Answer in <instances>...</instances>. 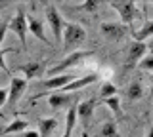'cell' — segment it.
Returning a JSON list of instances; mask_svg holds the SVG:
<instances>
[{"mask_svg": "<svg viewBox=\"0 0 153 137\" xmlns=\"http://www.w3.org/2000/svg\"><path fill=\"white\" fill-rule=\"evenodd\" d=\"M61 38H63V48L67 51H76L80 48V46L86 42V31L82 25H79V23H73V21H65L63 25V34H61Z\"/></svg>", "mask_w": 153, "mask_h": 137, "instance_id": "obj_1", "label": "cell"}, {"mask_svg": "<svg viewBox=\"0 0 153 137\" xmlns=\"http://www.w3.org/2000/svg\"><path fill=\"white\" fill-rule=\"evenodd\" d=\"M92 55H94V51H90V50H76V51H71V53L67 55V57L61 61V63H57L56 67L48 69V76H59V74L65 73L67 69L76 67L80 61H84L86 57H92Z\"/></svg>", "mask_w": 153, "mask_h": 137, "instance_id": "obj_2", "label": "cell"}, {"mask_svg": "<svg viewBox=\"0 0 153 137\" xmlns=\"http://www.w3.org/2000/svg\"><path fill=\"white\" fill-rule=\"evenodd\" d=\"M8 31H12L13 34L19 38V42H21V46H23V50L27 51V34H29V29H27V13L19 8L17 13L10 19V27H8Z\"/></svg>", "mask_w": 153, "mask_h": 137, "instance_id": "obj_3", "label": "cell"}, {"mask_svg": "<svg viewBox=\"0 0 153 137\" xmlns=\"http://www.w3.org/2000/svg\"><path fill=\"white\" fill-rule=\"evenodd\" d=\"M46 21L50 25V31L54 34V40L56 44H61V34H63V15L59 13V10L54 6V4H48L46 6Z\"/></svg>", "mask_w": 153, "mask_h": 137, "instance_id": "obj_4", "label": "cell"}, {"mask_svg": "<svg viewBox=\"0 0 153 137\" xmlns=\"http://www.w3.org/2000/svg\"><path fill=\"white\" fill-rule=\"evenodd\" d=\"M109 6L119 13V17H121V21H123L124 27H130L134 23V19L138 17L136 2H109Z\"/></svg>", "mask_w": 153, "mask_h": 137, "instance_id": "obj_5", "label": "cell"}, {"mask_svg": "<svg viewBox=\"0 0 153 137\" xmlns=\"http://www.w3.org/2000/svg\"><path fill=\"white\" fill-rule=\"evenodd\" d=\"M100 31H102L103 38L109 42H121L128 34V27H124L123 23H102Z\"/></svg>", "mask_w": 153, "mask_h": 137, "instance_id": "obj_6", "label": "cell"}, {"mask_svg": "<svg viewBox=\"0 0 153 137\" xmlns=\"http://www.w3.org/2000/svg\"><path fill=\"white\" fill-rule=\"evenodd\" d=\"M94 108H96V99H84L76 105V118L80 120L84 131H88L90 124H92V118H94Z\"/></svg>", "mask_w": 153, "mask_h": 137, "instance_id": "obj_7", "label": "cell"}, {"mask_svg": "<svg viewBox=\"0 0 153 137\" xmlns=\"http://www.w3.org/2000/svg\"><path fill=\"white\" fill-rule=\"evenodd\" d=\"M25 89H27V80L25 78L12 76V80H10V88H8V105L16 107V103L21 99Z\"/></svg>", "mask_w": 153, "mask_h": 137, "instance_id": "obj_8", "label": "cell"}, {"mask_svg": "<svg viewBox=\"0 0 153 137\" xmlns=\"http://www.w3.org/2000/svg\"><path fill=\"white\" fill-rule=\"evenodd\" d=\"M16 70H19V73L25 76V80H33V78L40 76V74L44 73L46 65L42 63L40 59H33V61H29V63H25V65H19Z\"/></svg>", "mask_w": 153, "mask_h": 137, "instance_id": "obj_9", "label": "cell"}, {"mask_svg": "<svg viewBox=\"0 0 153 137\" xmlns=\"http://www.w3.org/2000/svg\"><path fill=\"white\" fill-rule=\"evenodd\" d=\"M27 29L33 36H36V38L40 42H44L46 46L52 44V42L48 40L46 32H44V23H42V19H38L36 15H27Z\"/></svg>", "mask_w": 153, "mask_h": 137, "instance_id": "obj_10", "label": "cell"}, {"mask_svg": "<svg viewBox=\"0 0 153 137\" xmlns=\"http://www.w3.org/2000/svg\"><path fill=\"white\" fill-rule=\"evenodd\" d=\"M98 80H100V74H98V73H90V74H86V76L75 78L73 82H69L65 88H61L59 92H61V93H67V92H76V89H82V88H86V86H90V84L98 82Z\"/></svg>", "mask_w": 153, "mask_h": 137, "instance_id": "obj_11", "label": "cell"}, {"mask_svg": "<svg viewBox=\"0 0 153 137\" xmlns=\"http://www.w3.org/2000/svg\"><path fill=\"white\" fill-rule=\"evenodd\" d=\"M146 51H147V46L143 42H132L130 48H128V53H126V65L134 67L138 61H142L146 57Z\"/></svg>", "mask_w": 153, "mask_h": 137, "instance_id": "obj_12", "label": "cell"}, {"mask_svg": "<svg viewBox=\"0 0 153 137\" xmlns=\"http://www.w3.org/2000/svg\"><path fill=\"white\" fill-rule=\"evenodd\" d=\"M76 76L73 74H61V76H50L46 80H42V86L46 89H50V92H59L61 88H65L69 82H73Z\"/></svg>", "mask_w": 153, "mask_h": 137, "instance_id": "obj_13", "label": "cell"}, {"mask_svg": "<svg viewBox=\"0 0 153 137\" xmlns=\"http://www.w3.org/2000/svg\"><path fill=\"white\" fill-rule=\"evenodd\" d=\"M71 99H73V97H71L69 93L54 92V93H48V105H50V108L57 111V108H65L71 103Z\"/></svg>", "mask_w": 153, "mask_h": 137, "instance_id": "obj_14", "label": "cell"}, {"mask_svg": "<svg viewBox=\"0 0 153 137\" xmlns=\"http://www.w3.org/2000/svg\"><path fill=\"white\" fill-rule=\"evenodd\" d=\"M25 130H29V122H27V120H23V118H16V120H12L6 127H4V130H0V135L23 133Z\"/></svg>", "mask_w": 153, "mask_h": 137, "instance_id": "obj_15", "label": "cell"}, {"mask_svg": "<svg viewBox=\"0 0 153 137\" xmlns=\"http://www.w3.org/2000/svg\"><path fill=\"white\" fill-rule=\"evenodd\" d=\"M56 127H57L56 118H38V135L40 137H50Z\"/></svg>", "mask_w": 153, "mask_h": 137, "instance_id": "obj_16", "label": "cell"}, {"mask_svg": "<svg viewBox=\"0 0 153 137\" xmlns=\"http://www.w3.org/2000/svg\"><path fill=\"white\" fill-rule=\"evenodd\" d=\"M130 32H132V36H134V42H143V40H147L149 36H153V19L147 21L140 31H130Z\"/></svg>", "mask_w": 153, "mask_h": 137, "instance_id": "obj_17", "label": "cell"}, {"mask_svg": "<svg viewBox=\"0 0 153 137\" xmlns=\"http://www.w3.org/2000/svg\"><path fill=\"white\" fill-rule=\"evenodd\" d=\"M143 95V86L140 80H132V84L128 86L126 89V97L130 99V101H136V99H140Z\"/></svg>", "mask_w": 153, "mask_h": 137, "instance_id": "obj_18", "label": "cell"}, {"mask_svg": "<svg viewBox=\"0 0 153 137\" xmlns=\"http://www.w3.org/2000/svg\"><path fill=\"white\" fill-rule=\"evenodd\" d=\"M76 124V107H69L67 108V116H65V133L71 135Z\"/></svg>", "mask_w": 153, "mask_h": 137, "instance_id": "obj_19", "label": "cell"}, {"mask_svg": "<svg viewBox=\"0 0 153 137\" xmlns=\"http://www.w3.org/2000/svg\"><path fill=\"white\" fill-rule=\"evenodd\" d=\"M100 137H119L117 122H115V120H107V122H103L102 130H100Z\"/></svg>", "mask_w": 153, "mask_h": 137, "instance_id": "obj_20", "label": "cell"}, {"mask_svg": "<svg viewBox=\"0 0 153 137\" xmlns=\"http://www.w3.org/2000/svg\"><path fill=\"white\" fill-rule=\"evenodd\" d=\"M103 103L109 107V111H111L117 118L123 116V111H121V99H119V95H113V97H109V99H103Z\"/></svg>", "mask_w": 153, "mask_h": 137, "instance_id": "obj_21", "label": "cell"}, {"mask_svg": "<svg viewBox=\"0 0 153 137\" xmlns=\"http://www.w3.org/2000/svg\"><path fill=\"white\" fill-rule=\"evenodd\" d=\"M98 6H100V0H86L84 4L69 6V10H73V12H94V10H98Z\"/></svg>", "mask_w": 153, "mask_h": 137, "instance_id": "obj_22", "label": "cell"}, {"mask_svg": "<svg viewBox=\"0 0 153 137\" xmlns=\"http://www.w3.org/2000/svg\"><path fill=\"white\" fill-rule=\"evenodd\" d=\"M113 95H117V88H115V84L103 82L102 84V89H100V97H102V99H109V97H113Z\"/></svg>", "mask_w": 153, "mask_h": 137, "instance_id": "obj_23", "label": "cell"}, {"mask_svg": "<svg viewBox=\"0 0 153 137\" xmlns=\"http://www.w3.org/2000/svg\"><path fill=\"white\" fill-rule=\"evenodd\" d=\"M140 69L142 70H151L153 73V55H147L140 61Z\"/></svg>", "mask_w": 153, "mask_h": 137, "instance_id": "obj_24", "label": "cell"}, {"mask_svg": "<svg viewBox=\"0 0 153 137\" xmlns=\"http://www.w3.org/2000/svg\"><path fill=\"white\" fill-rule=\"evenodd\" d=\"M8 51H13V50L12 48H8V50H2V48H0V70H2V73H6V74H10V69L6 67V61H4V55H6Z\"/></svg>", "mask_w": 153, "mask_h": 137, "instance_id": "obj_25", "label": "cell"}, {"mask_svg": "<svg viewBox=\"0 0 153 137\" xmlns=\"http://www.w3.org/2000/svg\"><path fill=\"white\" fill-rule=\"evenodd\" d=\"M8 27H10V21H8V19L0 23V46H2V42H4V38H6V32H8Z\"/></svg>", "mask_w": 153, "mask_h": 137, "instance_id": "obj_26", "label": "cell"}, {"mask_svg": "<svg viewBox=\"0 0 153 137\" xmlns=\"http://www.w3.org/2000/svg\"><path fill=\"white\" fill-rule=\"evenodd\" d=\"M8 103V88H0V108Z\"/></svg>", "mask_w": 153, "mask_h": 137, "instance_id": "obj_27", "label": "cell"}, {"mask_svg": "<svg viewBox=\"0 0 153 137\" xmlns=\"http://www.w3.org/2000/svg\"><path fill=\"white\" fill-rule=\"evenodd\" d=\"M21 137H40V135H38L36 130H25V131L21 133Z\"/></svg>", "mask_w": 153, "mask_h": 137, "instance_id": "obj_28", "label": "cell"}, {"mask_svg": "<svg viewBox=\"0 0 153 137\" xmlns=\"http://www.w3.org/2000/svg\"><path fill=\"white\" fill-rule=\"evenodd\" d=\"M146 137H153V126L149 127V130H147V135H146Z\"/></svg>", "mask_w": 153, "mask_h": 137, "instance_id": "obj_29", "label": "cell"}, {"mask_svg": "<svg viewBox=\"0 0 153 137\" xmlns=\"http://www.w3.org/2000/svg\"><path fill=\"white\" fill-rule=\"evenodd\" d=\"M80 137H90V135H88V131H82V135H80Z\"/></svg>", "mask_w": 153, "mask_h": 137, "instance_id": "obj_30", "label": "cell"}, {"mask_svg": "<svg viewBox=\"0 0 153 137\" xmlns=\"http://www.w3.org/2000/svg\"><path fill=\"white\" fill-rule=\"evenodd\" d=\"M151 88H153V73H151Z\"/></svg>", "mask_w": 153, "mask_h": 137, "instance_id": "obj_31", "label": "cell"}, {"mask_svg": "<svg viewBox=\"0 0 153 137\" xmlns=\"http://www.w3.org/2000/svg\"><path fill=\"white\" fill-rule=\"evenodd\" d=\"M63 137H71V135H67V133H63Z\"/></svg>", "mask_w": 153, "mask_h": 137, "instance_id": "obj_32", "label": "cell"}, {"mask_svg": "<svg viewBox=\"0 0 153 137\" xmlns=\"http://www.w3.org/2000/svg\"><path fill=\"white\" fill-rule=\"evenodd\" d=\"M149 46H151V48H153V40H151V44H149Z\"/></svg>", "mask_w": 153, "mask_h": 137, "instance_id": "obj_33", "label": "cell"}]
</instances>
